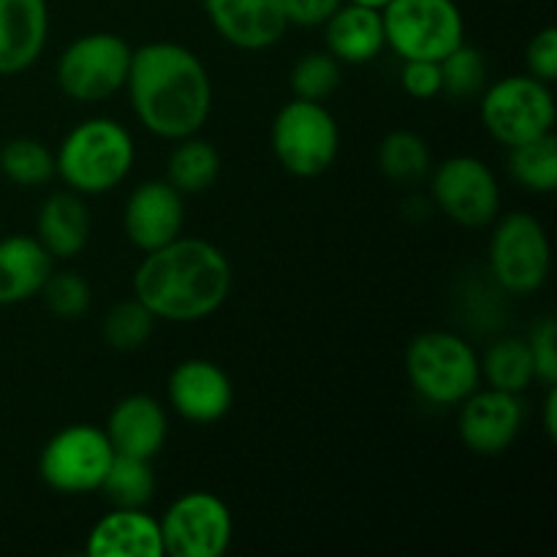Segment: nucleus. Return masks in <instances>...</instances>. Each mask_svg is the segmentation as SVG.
Wrapping results in <instances>:
<instances>
[{
    "label": "nucleus",
    "instance_id": "a878e982",
    "mask_svg": "<svg viewBox=\"0 0 557 557\" xmlns=\"http://www.w3.org/2000/svg\"><path fill=\"white\" fill-rule=\"evenodd\" d=\"M103 495L112 506L123 509H145L156 498V473L150 460L128 455H114L101 482Z\"/></svg>",
    "mask_w": 557,
    "mask_h": 557
},
{
    "label": "nucleus",
    "instance_id": "5701e85b",
    "mask_svg": "<svg viewBox=\"0 0 557 557\" xmlns=\"http://www.w3.org/2000/svg\"><path fill=\"white\" fill-rule=\"evenodd\" d=\"M381 174L403 188H417L433 172V156L428 141L413 131H392L384 136L375 152Z\"/></svg>",
    "mask_w": 557,
    "mask_h": 557
},
{
    "label": "nucleus",
    "instance_id": "1a4fd4ad",
    "mask_svg": "<svg viewBox=\"0 0 557 557\" xmlns=\"http://www.w3.org/2000/svg\"><path fill=\"white\" fill-rule=\"evenodd\" d=\"M549 239L528 212L500 218L490 239V275L511 297L536 294L549 277Z\"/></svg>",
    "mask_w": 557,
    "mask_h": 557
},
{
    "label": "nucleus",
    "instance_id": "6ab92c4d",
    "mask_svg": "<svg viewBox=\"0 0 557 557\" xmlns=\"http://www.w3.org/2000/svg\"><path fill=\"white\" fill-rule=\"evenodd\" d=\"M85 553L90 557H161V525L145 509L114 506L90 528Z\"/></svg>",
    "mask_w": 557,
    "mask_h": 557
},
{
    "label": "nucleus",
    "instance_id": "9b49d317",
    "mask_svg": "<svg viewBox=\"0 0 557 557\" xmlns=\"http://www.w3.org/2000/svg\"><path fill=\"white\" fill-rule=\"evenodd\" d=\"M433 205L462 228H484L500 212V185L493 169L476 156L446 158L430 172Z\"/></svg>",
    "mask_w": 557,
    "mask_h": 557
},
{
    "label": "nucleus",
    "instance_id": "ddd939ff",
    "mask_svg": "<svg viewBox=\"0 0 557 557\" xmlns=\"http://www.w3.org/2000/svg\"><path fill=\"white\" fill-rule=\"evenodd\" d=\"M525 422L520 395L500 389H476L460 403L457 433L462 446L473 455L498 457L509 449Z\"/></svg>",
    "mask_w": 557,
    "mask_h": 557
},
{
    "label": "nucleus",
    "instance_id": "412c9836",
    "mask_svg": "<svg viewBox=\"0 0 557 557\" xmlns=\"http://www.w3.org/2000/svg\"><path fill=\"white\" fill-rule=\"evenodd\" d=\"M54 259L30 234L0 237V308L20 305L41 294Z\"/></svg>",
    "mask_w": 557,
    "mask_h": 557
},
{
    "label": "nucleus",
    "instance_id": "b1692460",
    "mask_svg": "<svg viewBox=\"0 0 557 557\" xmlns=\"http://www.w3.org/2000/svg\"><path fill=\"white\" fill-rule=\"evenodd\" d=\"M218 174H221V156H218L215 145L205 139H180L174 145L172 156L166 163V183L183 196H199L215 185Z\"/></svg>",
    "mask_w": 557,
    "mask_h": 557
},
{
    "label": "nucleus",
    "instance_id": "20e7f679",
    "mask_svg": "<svg viewBox=\"0 0 557 557\" xmlns=\"http://www.w3.org/2000/svg\"><path fill=\"white\" fill-rule=\"evenodd\" d=\"M406 375L413 392L430 406H460L482 384L473 346L446 330L422 332L408 343Z\"/></svg>",
    "mask_w": 557,
    "mask_h": 557
},
{
    "label": "nucleus",
    "instance_id": "c85d7f7f",
    "mask_svg": "<svg viewBox=\"0 0 557 557\" xmlns=\"http://www.w3.org/2000/svg\"><path fill=\"white\" fill-rule=\"evenodd\" d=\"M441 63V96L455 101H471L487 87V60L482 49L468 47L466 41L451 49Z\"/></svg>",
    "mask_w": 557,
    "mask_h": 557
},
{
    "label": "nucleus",
    "instance_id": "f03ea898",
    "mask_svg": "<svg viewBox=\"0 0 557 557\" xmlns=\"http://www.w3.org/2000/svg\"><path fill=\"white\" fill-rule=\"evenodd\" d=\"M232 264L218 245L199 237L172 239L145 253L134 272V297L152 319L194 324L210 319L232 294Z\"/></svg>",
    "mask_w": 557,
    "mask_h": 557
},
{
    "label": "nucleus",
    "instance_id": "393cba45",
    "mask_svg": "<svg viewBox=\"0 0 557 557\" xmlns=\"http://www.w3.org/2000/svg\"><path fill=\"white\" fill-rule=\"evenodd\" d=\"M479 368H482V379H487L493 389L511 392V395H522L536 381V368H533L525 337L495 341L484 354V359H479Z\"/></svg>",
    "mask_w": 557,
    "mask_h": 557
},
{
    "label": "nucleus",
    "instance_id": "2eb2a0df",
    "mask_svg": "<svg viewBox=\"0 0 557 557\" xmlns=\"http://www.w3.org/2000/svg\"><path fill=\"white\" fill-rule=\"evenodd\" d=\"M169 403L194 424L221 422L234 406V386L226 370L210 359H185L169 375Z\"/></svg>",
    "mask_w": 557,
    "mask_h": 557
},
{
    "label": "nucleus",
    "instance_id": "dca6fc26",
    "mask_svg": "<svg viewBox=\"0 0 557 557\" xmlns=\"http://www.w3.org/2000/svg\"><path fill=\"white\" fill-rule=\"evenodd\" d=\"M205 11L218 36L245 52L275 47L288 27L283 0H205Z\"/></svg>",
    "mask_w": 557,
    "mask_h": 557
},
{
    "label": "nucleus",
    "instance_id": "f704fd0d",
    "mask_svg": "<svg viewBox=\"0 0 557 557\" xmlns=\"http://www.w3.org/2000/svg\"><path fill=\"white\" fill-rule=\"evenodd\" d=\"M525 65L528 74L536 76L539 82L553 85L557 79V30L555 27H544L531 38L525 49Z\"/></svg>",
    "mask_w": 557,
    "mask_h": 557
},
{
    "label": "nucleus",
    "instance_id": "423d86ee",
    "mask_svg": "<svg viewBox=\"0 0 557 557\" xmlns=\"http://www.w3.org/2000/svg\"><path fill=\"white\" fill-rule=\"evenodd\" d=\"M270 141L277 163L288 174L313 180L335 163L341 152V128L321 101L294 98L277 109Z\"/></svg>",
    "mask_w": 557,
    "mask_h": 557
},
{
    "label": "nucleus",
    "instance_id": "7ed1b4c3",
    "mask_svg": "<svg viewBox=\"0 0 557 557\" xmlns=\"http://www.w3.org/2000/svg\"><path fill=\"white\" fill-rule=\"evenodd\" d=\"M136 147L128 128L112 117H90L60 141L54 174L79 196L109 194L134 169Z\"/></svg>",
    "mask_w": 557,
    "mask_h": 557
},
{
    "label": "nucleus",
    "instance_id": "6e6552de",
    "mask_svg": "<svg viewBox=\"0 0 557 557\" xmlns=\"http://www.w3.org/2000/svg\"><path fill=\"white\" fill-rule=\"evenodd\" d=\"M131 54L134 49L117 33H87L63 49L54 79L71 101H107L125 87Z\"/></svg>",
    "mask_w": 557,
    "mask_h": 557
},
{
    "label": "nucleus",
    "instance_id": "aec40b11",
    "mask_svg": "<svg viewBox=\"0 0 557 557\" xmlns=\"http://www.w3.org/2000/svg\"><path fill=\"white\" fill-rule=\"evenodd\" d=\"M324 41L326 52H330L341 65L370 63V60L379 58L386 47L381 9H370V5L348 3L346 0V3L324 22Z\"/></svg>",
    "mask_w": 557,
    "mask_h": 557
},
{
    "label": "nucleus",
    "instance_id": "f3484780",
    "mask_svg": "<svg viewBox=\"0 0 557 557\" xmlns=\"http://www.w3.org/2000/svg\"><path fill=\"white\" fill-rule=\"evenodd\" d=\"M103 433H107L114 455L152 460L166 444V408L150 395H128L114 403Z\"/></svg>",
    "mask_w": 557,
    "mask_h": 557
},
{
    "label": "nucleus",
    "instance_id": "e433bc0d",
    "mask_svg": "<svg viewBox=\"0 0 557 557\" xmlns=\"http://www.w3.org/2000/svg\"><path fill=\"white\" fill-rule=\"evenodd\" d=\"M544 430L549 441L557 438V386H547V400H544Z\"/></svg>",
    "mask_w": 557,
    "mask_h": 557
},
{
    "label": "nucleus",
    "instance_id": "4c0bfd02",
    "mask_svg": "<svg viewBox=\"0 0 557 557\" xmlns=\"http://www.w3.org/2000/svg\"><path fill=\"white\" fill-rule=\"evenodd\" d=\"M348 3H359V5H370V9H384L389 0H348Z\"/></svg>",
    "mask_w": 557,
    "mask_h": 557
},
{
    "label": "nucleus",
    "instance_id": "f257e3e1",
    "mask_svg": "<svg viewBox=\"0 0 557 557\" xmlns=\"http://www.w3.org/2000/svg\"><path fill=\"white\" fill-rule=\"evenodd\" d=\"M125 90L136 120L158 139H188L210 120V74L183 44L150 41L134 49Z\"/></svg>",
    "mask_w": 557,
    "mask_h": 557
},
{
    "label": "nucleus",
    "instance_id": "f8f14e48",
    "mask_svg": "<svg viewBox=\"0 0 557 557\" xmlns=\"http://www.w3.org/2000/svg\"><path fill=\"white\" fill-rule=\"evenodd\" d=\"M158 525L163 555L172 557H221L234 536L232 511L207 490L180 495Z\"/></svg>",
    "mask_w": 557,
    "mask_h": 557
},
{
    "label": "nucleus",
    "instance_id": "7c9ffc66",
    "mask_svg": "<svg viewBox=\"0 0 557 557\" xmlns=\"http://www.w3.org/2000/svg\"><path fill=\"white\" fill-rule=\"evenodd\" d=\"M343 69L330 52H308L292 69L294 98L324 103L341 87Z\"/></svg>",
    "mask_w": 557,
    "mask_h": 557
},
{
    "label": "nucleus",
    "instance_id": "473e14b6",
    "mask_svg": "<svg viewBox=\"0 0 557 557\" xmlns=\"http://www.w3.org/2000/svg\"><path fill=\"white\" fill-rule=\"evenodd\" d=\"M528 348H531L533 368H536V379L544 381L547 386L557 384V326L555 319H542L525 337Z\"/></svg>",
    "mask_w": 557,
    "mask_h": 557
},
{
    "label": "nucleus",
    "instance_id": "cd10ccee",
    "mask_svg": "<svg viewBox=\"0 0 557 557\" xmlns=\"http://www.w3.org/2000/svg\"><path fill=\"white\" fill-rule=\"evenodd\" d=\"M0 172L20 188H38L54 177V152L44 141L16 136L0 147Z\"/></svg>",
    "mask_w": 557,
    "mask_h": 557
},
{
    "label": "nucleus",
    "instance_id": "0eeeda50",
    "mask_svg": "<svg viewBox=\"0 0 557 557\" xmlns=\"http://www.w3.org/2000/svg\"><path fill=\"white\" fill-rule=\"evenodd\" d=\"M386 47L403 60H444L466 41L455 0H389L381 9Z\"/></svg>",
    "mask_w": 557,
    "mask_h": 557
},
{
    "label": "nucleus",
    "instance_id": "4be33fe9",
    "mask_svg": "<svg viewBox=\"0 0 557 557\" xmlns=\"http://www.w3.org/2000/svg\"><path fill=\"white\" fill-rule=\"evenodd\" d=\"M36 239L54 261H69L85 250L90 239V212L74 190H58L41 205L36 218Z\"/></svg>",
    "mask_w": 557,
    "mask_h": 557
},
{
    "label": "nucleus",
    "instance_id": "39448f33",
    "mask_svg": "<svg viewBox=\"0 0 557 557\" xmlns=\"http://www.w3.org/2000/svg\"><path fill=\"white\" fill-rule=\"evenodd\" d=\"M479 117L487 134L504 147L525 145L555 134V96L536 76H504L482 90Z\"/></svg>",
    "mask_w": 557,
    "mask_h": 557
},
{
    "label": "nucleus",
    "instance_id": "c756f323",
    "mask_svg": "<svg viewBox=\"0 0 557 557\" xmlns=\"http://www.w3.org/2000/svg\"><path fill=\"white\" fill-rule=\"evenodd\" d=\"M152 326H156L152 313L134 297L123 299V302H114L107 310L101 335L107 341V346L114 348V351H136V348H141L150 341Z\"/></svg>",
    "mask_w": 557,
    "mask_h": 557
},
{
    "label": "nucleus",
    "instance_id": "bb28decb",
    "mask_svg": "<svg viewBox=\"0 0 557 557\" xmlns=\"http://www.w3.org/2000/svg\"><path fill=\"white\" fill-rule=\"evenodd\" d=\"M509 174L531 194H553L557 188V139L539 136L525 145L509 147Z\"/></svg>",
    "mask_w": 557,
    "mask_h": 557
},
{
    "label": "nucleus",
    "instance_id": "2f4dec72",
    "mask_svg": "<svg viewBox=\"0 0 557 557\" xmlns=\"http://www.w3.org/2000/svg\"><path fill=\"white\" fill-rule=\"evenodd\" d=\"M44 302H47L49 313L58 315L63 321L82 319L92 305V292L87 281L76 272H54L47 277L41 288Z\"/></svg>",
    "mask_w": 557,
    "mask_h": 557
},
{
    "label": "nucleus",
    "instance_id": "4468645a",
    "mask_svg": "<svg viewBox=\"0 0 557 557\" xmlns=\"http://www.w3.org/2000/svg\"><path fill=\"white\" fill-rule=\"evenodd\" d=\"M183 194L166 180H147L128 194L123 207L125 237L141 253L163 248L183 234Z\"/></svg>",
    "mask_w": 557,
    "mask_h": 557
},
{
    "label": "nucleus",
    "instance_id": "c9c22d12",
    "mask_svg": "<svg viewBox=\"0 0 557 557\" xmlns=\"http://www.w3.org/2000/svg\"><path fill=\"white\" fill-rule=\"evenodd\" d=\"M346 0H283L288 25L297 27H324V22L335 14Z\"/></svg>",
    "mask_w": 557,
    "mask_h": 557
},
{
    "label": "nucleus",
    "instance_id": "a211bd4d",
    "mask_svg": "<svg viewBox=\"0 0 557 557\" xmlns=\"http://www.w3.org/2000/svg\"><path fill=\"white\" fill-rule=\"evenodd\" d=\"M47 36V0H0V76H16L36 65Z\"/></svg>",
    "mask_w": 557,
    "mask_h": 557
},
{
    "label": "nucleus",
    "instance_id": "72a5a7b5",
    "mask_svg": "<svg viewBox=\"0 0 557 557\" xmlns=\"http://www.w3.org/2000/svg\"><path fill=\"white\" fill-rule=\"evenodd\" d=\"M400 85L417 101L441 96V63L435 60H403Z\"/></svg>",
    "mask_w": 557,
    "mask_h": 557
},
{
    "label": "nucleus",
    "instance_id": "9d476101",
    "mask_svg": "<svg viewBox=\"0 0 557 557\" xmlns=\"http://www.w3.org/2000/svg\"><path fill=\"white\" fill-rule=\"evenodd\" d=\"M114 451L96 424H69L44 444L38 476L60 495H87L101 487Z\"/></svg>",
    "mask_w": 557,
    "mask_h": 557
}]
</instances>
